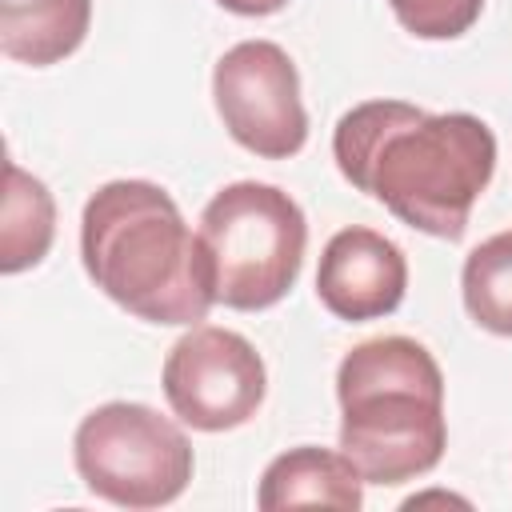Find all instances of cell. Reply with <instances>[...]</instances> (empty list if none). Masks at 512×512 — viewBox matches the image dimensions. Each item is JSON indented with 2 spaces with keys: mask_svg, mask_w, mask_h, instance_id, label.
Here are the masks:
<instances>
[{
  "mask_svg": "<svg viewBox=\"0 0 512 512\" xmlns=\"http://www.w3.org/2000/svg\"><path fill=\"white\" fill-rule=\"evenodd\" d=\"M420 504H460V508H468V500H460V496H452V492H424V496L404 500V508H420Z\"/></svg>",
  "mask_w": 512,
  "mask_h": 512,
  "instance_id": "obj_15",
  "label": "cell"
},
{
  "mask_svg": "<svg viewBox=\"0 0 512 512\" xmlns=\"http://www.w3.org/2000/svg\"><path fill=\"white\" fill-rule=\"evenodd\" d=\"M388 8L416 40H456L480 20L484 0H388Z\"/></svg>",
  "mask_w": 512,
  "mask_h": 512,
  "instance_id": "obj_13",
  "label": "cell"
},
{
  "mask_svg": "<svg viewBox=\"0 0 512 512\" xmlns=\"http://www.w3.org/2000/svg\"><path fill=\"white\" fill-rule=\"evenodd\" d=\"M56 236V204L44 180L16 160L4 164V220H0V272L16 276L36 268Z\"/></svg>",
  "mask_w": 512,
  "mask_h": 512,
  "instance_id": "obj_11",
  "label": "cell"
},
{
  "mask_svg": "<svg viewBox=\"0 0 512 512\" xmlns=\"http://www.w3.org/2000/svg\"><path fill=\"white\" fill-rule=\"evenodd\" d=\"M212 100L228 136L264 160H288L308 144L300 72L272 40H240L212 68Z\"/></svg>",
  "mask_w": 512,
  "mask_h": 512,
  "instance_id": "obj_7",
  "label": "cell"
},
{
  "mask_svg": "<svg viewBox=\"0 0 512 512\" xmlns=\"http://www.w3.org/2000/svg\"><path fill=\"white\" fill-rule=\"evenodd\" d=\"M220 8H228V12H236V16H272V12H280L288 0H216Z\"/></svg>",
  "mask_w": 512,
  "mask_h": 512,
  "instance_id": "obj_14",
  "label": "cell"
},
{
  "mask_svg": "<svg viewBox=\"0 0 512 512\" xmlns=\"http://www.w3.org/2000/svg\"><path fill=\"white\" fill-rule=\"evenodd\" d=\"M408 292V260L400 244H392L376 228H340L316 268V296L320 304L348 324L380 320L400 308Z\"/></svg>",
  "mask_w": 512,
  "mask_h": 512,
  "instance_id": "obj_8",
  "label": "cell"
},
{
  "mask_svg": "<svg viewBox=\"0 0 512 512\" xmlns=\"http://www.w3.org/2000/svg\"><path fill=\"white\" fill-rule=\"evenodd\" d=\"M332 156L356 192L400 224L452 244L468 232L472 204L496 172V136L472 112L364 100L336 120Z\"/></svg>",
  "mask_w": 512,
  "mask_h": 512,
  "instance_id": "obj_1",
  "label": "cell"
},
{
  "mask_svg": "<svg viewBox=\"0 0 512 512\" xmlns=\"http://www.w3.org/2000/svg\"><path fill=\"white\" fill-rule=\"evenodd\" d=\"M212 272L216 304L260 312L288 296L308 248V220L300 204L264 180H236L220 188L196 228Z\"/></svg>",
  "mask_w": 512,
  "mask_h": 512,
  "instance_id": "obj_4",
  "label": "cell"
},
{
  "mask_svg": "<svg viewBox=\"0 0 512 512\" xmlns=\"http://www.w3.org/2000/svg\"><path fill=\"white\" fill-rule=\"evenodd\" d=\"M92 24V0H4L0 48L8 60L48 68L72 56Z\"/></svg>",
  "mask_w": 512,
  "mask_h": 512,
  "instance_id": "obj_10",
  "label": "cell"
},
{
  "mask_svg": "<svg viewBox=\"0 0 512 512\" xmlns=\"http://www.w3.org/2000/svg\"><path fill=\"white\" fill-rule=\"evenodd\" d=\"M460 296L484 332L512 336V232H496L464 256Z\"/></svg>",
  "mask_w": 512,
  "mask_h": 512,
  "instance_id": "obj_12",
  "label": "cell"
},
{
  "mask_svg": "<svg viewBox=\"0 0 512 512\" xmlns=\"http://www.w3.org/2000/svg\"><path fill=\"white\" fill-rule=\"evenodd\" d=\"M164 400L196 432L248 424L268 392V368L256 344L220 324H192L164 356Z\"/></svg>",
  "mask_w": 512,
  "mask_h": 512,
  "instance_id": "obj_6",
  "label": "cell"
},
{
  "mask_svg": "<svg viewBox=\"0 0 512 512\" xmlns=\"http://www.w3.org/2000/svg\"><path fill=\"white\" fill-rule=\"evenodd\" d=\"M84 488L116 508H164L184 496L196 456L180 424L136 400L92 408L72 436Z\"/></svg>",
  "mask_w": 512,
  "mask_h": 512,
  "instance_id": "obj_5",
  "label": "cell"
},
{
  "mask_svg": "<svg viewBox=\"0 0 512 512\" xmlns=\"http://www.w3.org/2000/svg\"><path fill=\"white\" fill-rule=\"evenodd\" d=\"M256 504L264 512L280 508H344L356 512L364 504V476L360 468L332 448L300 444L280 452L256 488Z\"/></svg>",
  "mask_w": 512,
  "mask_h": 512,
  "instance_id": "obj_9",
  "label": "cell"
},
{
  "mask_svg": "<svg viewBox=\"0 0 512 512\" xmlns=\"http://www.w3.org/2000/svg\"><path fill=\"white\" fill-rule=\"evenodd\" d=\"M88 280L148 324H200L212 304V272L180 204L152 180L100 184L80 216Z\"/></svg>",
  "mask_w": 512,
  "mask_h": 512,
  "instance_id": "obj_2",
  "label": "cell"
},
{
  "mask_svg": "<svg viewBox=\"0 0 512 512\" xmlns=\"http://www.w3.org/2000/svg\"><path fill=\"white\" fill-rule=\"evenodd\" d=\"M340 452L364 484H404L432 472L448 448L444 372L412 336H376L336 368Z\"/></svg>",
  "mask_w": 512,
  "mask_h": 512,
  "instance_id": "obj_3",
  "label": "cell"
}]
</instances>
